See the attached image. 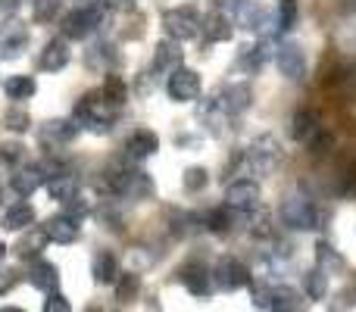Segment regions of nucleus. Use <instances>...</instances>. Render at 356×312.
Segmentation results:
<instances>
[{"instance_id": "f257e3e1", "label": "nucleus", "mask_w": 356, "mask_h": 312, "mask_svg": "<svg viewBox=\"0 0 356 312\" xmlns=\"http://www.w3.org/2000/svg\"><path fill=\"white\" fill-rule=\"evenodd\" d=\"M278 215H282V225L291 228V231H313V228H319V209L303 194L284 197L282 206H278Z\"/></svg>"}, {"instance_id": "f03ea898", "label": "nucleus", "mask_w": 356, "mask_h": 312, "mask_svg": "<svg viewBox=\"0 0 356 312\" xmlns=\"http://www.w3.org/2000/svg\"><path fill=\"white\" fill-rule=\"evenodd\" d=\"M241 159H244V165L257 178H266V175H272V172L278 169V163H282V144H278L272 135H259L257 141L244 150V156Z\"/></svg>"}, {"instance_id": "7ed1b4c3", "label": "nucleus", "mask_w": 356, "mask_h": 312, "mask_svg": "<svg viewBox=\"0 0 356 312\" xmlns=\"http://www.w3.org/2000/svg\"><path fill=\"white\" fill-rule=\"evenodd\" d=\"M110 188L113 194L129 197V200H150L154 197V181L141 169H116L110 175Z\"/></svg>"}, {"instance_id": "20e7f679", "label": "nucleus", "mask_w": 356, "mask_h": 312, "mask_svg": "<svg viewBox=\"0 0 356 312\" xmlns=\"http://www.w3.org/2000/svg\"><path fill=\"white\" fill-rule=\"evenodd\" d=\"M163 28L172 41H194L200 35V16H197L194 6H175V10L163 13Z\"/></svg>"}, {"instance_id": "39448f33", "label": "nucleus", "mask_w": 356, "mask_h": 312, "mask_svg": "<svg viewBox=\"0 0 356 312\" xmlns=\"http://www.w3.org/2000/svg\"><path fill=\"white\" fill-rule=\"evenodd\" d=\"M213 272V288H222V290H238V288H250V269H247L241 259L234 256H222L219 263H216Z\"/></svg>"}, {"instance_id": "423d86ee", "label": "nucleus", "mask_w": 356, "mask_h": 312, "mask_svg": "<svg viewBox=\"0 0 356 312\" xmlns=\"http://www.w3.org/2000/svg\"><path fill=\"white\" fill-rule=\"evenodd\" d=\"M263 200V190H259L257 178H241V181H232L225 190V206L234 209V213H253Z\"/></svg>"}, {"instance_id": "0eeeda50", "label": "nucleus", "mask_w": 356, "mask_h": 312, "mask_svg": "<svg viewBox=\"0 0 356 312\" xmlns=\"http://www.w3.org/2000/svg\"><path fill=\"white\" fill-rule=\"evenodd\" d=\"M200 75L194 69H184L178 66L172 69V75L166 79V94L175 100V104H191V100L200 97Z\"/></svg>"}, {"instance_id": "6e6552de", "label": "nucleus", "mask_w": 356, "mask_h": 312, "mask_svg": "<svg viewBox=\"0 0 356 312\" xmlns=\"http://www.w3.org/2000/svg\"><path fill=\"white\" fill-rule=\"evenodd\" d=\"M275 66H278V72H282L284 79L303 81V75H307V54H303L300 44L282 41L278 44V50H275Z\"/></svg>"}, {"instance_id": "1a4fd4ad", "label": "nucleus", "mask_w": 356, "mask_h": 312, "mask_svg": "<svg viewBox=\"0 0 356 312\" xmlns=\"http://www.w3.org/2000/svg\"><path fill=\"white\" fill-rule=\"evenodd\" d=\"M97 25H100V10H79V6H72V10L63 16V38L81 41V38H88Z\"/></svg>"}, {"instance_id": "9d476101", "label": "nucleus", "mask_w": 356, "mask_h": 312, "mask_svg": "<svg viewBox=\"0 0 356 312\" xmlns=\"http://www.w3.org/2000/svg\"><path fill=\"white\" fill-rule=\"evenodd\" d=\"M29 44V31L19 19H6L0 28V56H19L22 47Z\"/></svg>"}, {"instance_id": "9b49d317", "label": "nucleus", "mask_w": 356, "mask_h": 312, "mask_svg": "<svg viewBox=\"0 0 356 312\" xmlns=\"http://www.w3.org/2000/svg\"><path fill=\"white\" fill-rule=\"evenodd\" d=\"M219 104L225 106L228 116H238V113H247L253 104V88L247 85V81H234V85H228L225 91H222Z\"/></svg>"}, {"instance_id": "f8f14e48", "label": "nucleus", "mask_w": 356, "mask_h": 312, "mask_svg": "<svg viewBox=\"0 0 356 312\" xmlns=\"http://www.w3.org/2000/svg\"><path fill=\"white\" fill-rule=\"evenodd\" d=\"M41 231L47 234V240H54V244H75V240H79V222L63 213V215H54V219L44 222Z\"/></svg>"}, {"instance_id": "ddd939ff", "label": "nucleus", "mask_w": 356, "mask_h": 312, "mask_svg": "<svg viewBox=\"0 0 356 312\" xmlns=\"http://www.w3.org/2000/svg\"><path fill=\"white\" fill-rule=\"evenodd\" d=\"M181 284L197 297H209L213 294V272L200 263H188L181 269Z\"/></svg>"}, {"instance_id": "4468645a", "label": "nucleus", "mask_w": 356, "mask_h": 312, "mask_svg": "<svg viewBox=\"0 0 356 312\" xmlns=\"http://www.w3.org/2000/svg\"><path fill=\"white\" fill-rule=\"evenodd\" d=\"M79 135V122L75 119H50V122L41 125V141L44 144H69Z\"/></svg>"}, {"instance_id": "2eb2a0df", "label": "nucleus", "mask_w": 356, "mask_h": 312, "mask_svg": "<svg viewBox=\"0 0 356 312\" xmlns=\"http://www.w3.org/2000/svg\"><path fill=\"white\" fill-rule=\"evenodd\" d=\"M66 63H69V44L63 38H54L38 56V69H44V72H60Z\"/></svg>"}, {"instance_id": "dca6fc26", "label": "nucleus", "mask_w": 356, "mask_h": 312, "mask_svg": "<svg viewBox=\"0 0 356 312\" xmlns=\"http://www.w3.org/2000/svg\"><path fill=\"white\" fill-rule=\"evenodd\" d=\"M125 150H129L131 159H147V156H154L156 150H160V138H156L150 129H138V131H131Z\"/></svg>"}, {"instance_id": "f3484780", "label": "nucleus", "mask_w": 356, "mask_h": 312, "mask_svg": "<svg viewBox=\"0 0 356 312\" xmlns=\"http://www.w3.org/2000/svg\"><path fill=\"white\" fill-rule=\"evenodd\" d=\"M29 281H31V288L44 290V294H54L60 288V272H56V265L44 263V259H35V265L29 272Z\"/></svg>"}, {"instance_id": "a211bd4d", "label": "nucleus", "mask_w": 356, "mask_h": 312, "mask_svg": "<svg viewBox=\"0 0 356 312\" xmlns=\"http://www.w3.org/2000/svg\"><path fill=\"white\" fill-rule=\"evenodd\" d=\"M41 184H44V175L38 165H29V169H19L10 175V188H13V194H19V197H31Z\"/></svg>"}, {"instance_id": "6ab92c4d", "label": "nucleus", "mask_w": 356, "mask_h": 312, "mask_svg": "<svg viewBox=\"0 0 356 312\" xmlns=\"http://www.w3.org/2000/svg\"><path fill=\"white\" fill-rule=\"evenodd\" d=\"M200 31L207 35L209 44H216V41H228L234 28H232V19H228L225 13L216 10V13H209V16L200 22Z\"/></svg>"}, {"instance_id": "aec40b11", "label": "nucleus", "mask_w": 356, "mask_h": 312, "mask_svg": "<svg viewBox=\"0 0 356 312\" xmlns=\"http://www.w3.org/2000/svg\"><path fill=\"white\" fill-rule=\"evenodd\" d=\"M44 244H47V234L41 231V228H25V234L16 240V256L19 259H38V253L44 250Z\"/></svg>"}, {"instance_id": "412c9836", "label": "nucleus", "mask_w": 356, "mask_h": 312, "mask_svg": "<svg viewBox=\"0 0 356 312\" xmlns=\"http://www.w3.org/2000/svg\"><path fill=\"white\" fill-rule=\"evenodd\" d=\"M307 297L297 294L294 288H278L275 294H272V306L269 312H307Z\"/></svg>"}, {"instance_id": "4be33fe9", "label": "nucleus", "mask_w": 356, "mask_h": 312, "mask_svg": "<svg viewBox=\"0 0 356 312\" xmlns=\"http://www.w3.org/2000/svg\"><path fill=\"white\" fill-rule=\"evenodd\" d=\"M181 66V47L178 41H160L154 54V69L156 72H172V69Z\"/></svg>"}, {"instance_id": "5701e85b", "label": "nucleus", "mask_w": 356, "mask_h": 312, "mask_svg": "<svg viewBox=\"0 0 356 312\" xmlns=\"http://www.w3.org/2000/svg\"><path fill=\"white\" fill-rule=\"evenodd\" d=\"M91 272H94V281H97V284H113L119 278V259H116V253H110V250L97 253V256H94Z\"/></svg>"}, {"instance_id": "b1692460", "label": "nucleus", "mask_w": 356, "mask_h": 312, "mask_svg": "<svg viewBox=\"0 0 356 312\" xmlns=\"http://www.w3.org/2000/svg\"><path fill=\"white\" fill-rule=\"evenodd\" d=\"M35 225V209L29 203H13L3 215V228L6 231H25V228Z\"/></svg>"}, {"instance_id": "393cba45", "label": "nucleus", "mask_w": 356, "mask_h": 312, "mask_svg": "<svg viewBox=\"0 0 356 312\" xmlns=\"http://www.w3.org/2000/svg\"><path fill=\"white\" fill-rule=\"evenodd\" d=\"M316 129H322V125H319V116H316L313 110H297L294 116H291V138H294V141L303 144Z\"/></svg>"}, {"instance_id": "a878e982", "label": "nucleus", "mask_w": 356, "mask_h": 312, "mask_svg": "<svg viewBox=\"0 0 356 312\" xmlns=\"http://www.w3.org/2000/svg\"><path fill=\"white\" fill-rule=\"evenodd\" d=\"M234 215H241V213H234V209H228V206H219V209L203 215V228L213 234H228L234 225Z\"/></svg>"}, {"instance_id": "bb28decb", "label": "nucleus", "mask_w": 356, "mask_h": 312, "mask_svg": "<svg viewBox=\"0 0 356 312\" xmlns=\"http://www.w3.org/2000/svg\"><path fill=\"white\" fill-rule=\"evenodd\" d=\"M100 97H104V104H106V106H122L125 100H129V88H125L122 75H113V72L106 75Z\"/></svg>"}, {"instance_id": "cd10ccee", "label": "nucleus", "mask_w": 356, "mask_h": 312, "mask_svg": "<svg viewBox=\"0 0 356 312\" xmlns=\"http://www.w3.org/2000/svg\"><path fill=\"white\" fill-rule=\"evenodd\" d=\"M238 25L241 28H263V19H266V6L263 3H253V0H244V3L238 6Z\"/></svg>"}, {"instance_id": "c85d7f7f", "label": "nucleus", "mask_w": 356, "mask_h": 312, "mask_svg": "<svg viewBox=\"0 0 356 312\" xmlns=\"http://www.w3.org/2000/svg\"><path fill=\"white\" fill-rule=\"evenodd\" d=\"M266 60H269V47H244L241 50V60H238V66H241V72H247V75H253V72H259V69L266 66Z\"/></svg>"}, {"instance_id": "c756f323", "label": "nucleus", "mask_w": 356, "mask_h": 312, "mask_svg": "<svg viewBox=\"0 0 356 312\" xmlns=\"http://www.w3.org/2000/svg\"><path fill=\"white\" fill-rule=\"evenodd\" d=\"M113 284H116V300L131 303V300H138V290H141V275L138 272H122Z\"/></svg>"}, {"instance_id": "7c9ffc66", "label": "nucleus", "mask_w": 356, "mask_h": 312, "mask_svg": "<svg viewBox=\"0 0 356 312\" xmlns=\"http://www.w3.org/2000/svg\"><path fill=\"white\" fill-rule=\"evenodd\" d=\"M303 294H307V300H322V297L328 294V275L322 269H313L303 275Z\"/></svg>"}, {"instance_id": "2f4dec72", "label": "nucleus", "mask_w": 356, "mask_h": 312, "mask_svg": "<svg viewBox=\"0 0 356 312\" xmlns=\"http://www.w3.org/2000/svg\"><path fill=\"white\" fill-rule=\"evenodd\" d=\"M303 144H307V154H309V156L319 159V156H328V150L334 147V135H332L328 129H316Z\"/></svg>"}, {"instance_id": "473e14b6", "label": "nucleus", "mask_w": 356, "mask_h": 312, "mask_svg": "<svg viewBox=\"0 0 356 312\" xmlns=\"http://www.w3.org/2000/svg\"><path fill=\"white\" fill-rule=\"evenodd\" d=\"M47 190H50V197H54V200L66 203L69 197L79 194V181H75L72 175H56V178H50V181H47Z\"/></svg>"}, {"instance_id": "72a5a7b5", "label": "nucleus", "mask_w": 356, "mask_h": 312, "mask_svg": "<svg viewBox=\"0 0 356 312\" xmlns=\"http://www.w3.org/2000/svg\"><path fill=\"white\" fill-rule=\"evenodd\" d=\"M316 259H319V269L325 272V275H328V272H341V269L347 265V263H344V256H341V253L334 250V247H328L325 240H322V244L316 247Z\"/></svg>"}, {"instance_id": "f704fd0d", "label": "nucleus", "mask_w": 356, "mask_h": 312, "mask_svg": "<svg viewBox=\"0 0 356 312\" xmlns=\"http://www.w3.org/2000/svg\"><path fill=\"white\" fill-rule=\"evenodd\" d=\"M31 94H35V79H29V75H13L6 81V97L10 100H29Z\"/></svg>"}, {"instance_id": "c9c22d12", "label": "nucleus", "mask_w": 356, "mask_h": 312, "mask_svg": "<svg viewBox=\"0 0 356 312\" xmlns=\"http://www.w3.org/2000/svg\"><path fill=\"white\" fill-rule=\"evenodd\" d=\"M294 22H297V0H282V3H278V13H275L278 31H291Z\"/></svg>"}, {"instance_id": "e433bc0d", "label": "nucleus", "mask_w": 356, "mask_h": 312, "mask_svg": "<svg viewBox=\"0 0 356 312\" xmlns=\"http://www.w3.org/2000/svg\"><path fill=\"white\" fill-rule=\"evenodd\" d=\"M209 181V172L203 169V165H191L188 172H184V190L188 194H197V190H203Z\"/></svg>"}, {"instance_id": "4c0bfd02", "label": "nucleus", "mask_w": 356, "mask_h": 312, "mask_svg": "<svg viewBox=\"0 0 356 312\" xmlns=\"http://www.w3.org/2000/svg\"><path fill=\"white\" fill-rule=\"evenodd\" d=\"M63 0H35V19L38 22H50V19L60 13Z\"/></svg>"}, {"instance_id": "58836bf2", "label": "nucleus", "mask_w": 356, "mask_h": 312, "mask_svg": "<svg viewBox=\"0 0 356 312\" xmlns=\"http://www.w3.org/2000/svg\"><path fill=\"white\" fill-rule=\"evenodd\" d=\"M29 125H31V119H29V113L25 110L13 106V110L6 113V129L10 131H29Z\"/></svg>"}, {"instance_id": "ea45409f", "label": "nucleus", "mask_w": 356, "mask_h": 312, "mask_svg": "<svg viewBox=\"0 0 356 312\" xmlns=\"http://www.w3.org/2000/svg\"><path fill=\"white\" fill-rule=\"evenodd\" d=\"M63 213H66L69 219H75V222H79V219H85V215H88V200H81L79 194H75V197H69V200L63 203Z\"/></svg>"}, {"instance_id": "a19ab883", "label": "nucleus", "mask_w": 356, "mask_h": 312, "mask_svg": "<svg viewBox=\"0 0 356 312\" xmlns=\"http://www.w3.org/2000/svg\"><path fill=\"white\" fill-rule=\"evenodd\" d=\"M250 288H253V306L269 309L272 306V294H275V290H272L269 284H253V281H250Z\"/></svg>"}, {"instance_id": "79ce46f5", "label": "nucleus", "mask_w": 356, "mask_h": 312, "mask_svg": "<svg viewBox=\"0 0 356 312\" xmlns=\"http://www.w3.org/2000/svg\"><path fill=\"white\" fill-rule=\"evenodd\" d=\"M44 312H72V306H69V300L63 294H50L47 297V303H44Z\"/></svg>"}, {"instance_id": "37998d69", "label": "nucleus", "mask_w": 356, "mask_h": 312, "mask_svg": "<svg viewBox=\"0 0 356 312\" xmlns=\"http://www.w3.org/2000/svg\"><path fill=\"white\" fill-rule=\"evenodd\" d=\"M22 159V147L19 144H3L0 147V163H19Z\"/></svg>"}, {"instance_id": "c03bdc74", "label": "nucleus", "mask_w": 356, "mask_h": 312, "mask_svg": "<svg viewBox=\"0 0 356 312\" xmlns=\"http://www.w3.org/2000/svg\"><path fill=\"white\" fill-rule=\"evenodd\" d=\"M13 284H16V275H13V272H3V269H0V294H6Z\"/></svg>"}, {"instance_id": "a18cd8bd", "label": "nucleus", "mask_w": 356, "mask_h": 312, "mask_svg": "<svg viewBox=\"0 0 356 312\" xmlns=\"http://www.w3.org/2000/svg\"><path fill=\"white\" fill-rule=\"evenodd\" d=\"M110 10H131V0H104Z\"/></svg>"}, {"instance_id": "49530a36", "label": "nucleus", "mask_w": 356, "mask_h": 312, "mask_svg": "<svg viewBox=\"0 0 356 312\" xmlns=\"http://www.w3.org/2000/svg\"><path fill=\"white\" fill-rule=\"evenodd\" d=\"M219 3H222V6H225V10H238V6H241V3H244V0H219Z\"/></svg>"}, {"instance_id": "de8ad7c7", "label": "nucleus", "mask_w": 356, "mask_h": 312, "mask_svg": "<svg viewBox=\"0 0 356 312\" xmlns=\"http://www.w3.org/2000/svg\"><path fill=\"white\" fill-rule=\"evenodd\" d=\"M0 312H22V309H19V306H3Z\"/></svg>"}, {"instance_id": "09e8293b", "label": "nucleus", "mask_w": 356, "mask_h": 312, "mask_svg": "<svg viewBox=\"0 0 356 312\" xmlns=\"http://www.w3.org/2000/svg\"><path fill=\"white\" fill-rule=\"evenodd\" d=\"M6 256V244H0V259H3Z\"/></svg>"}]
</instances>
